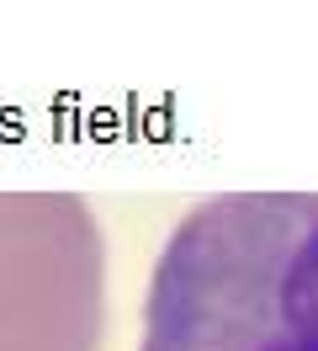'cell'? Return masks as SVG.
Wrapping results in <instances>:
<instances>
[{
	"instance_id": "1",
	"label": "cell",
	"mask_w": 318,
	"mask_h": 351,
	"mask_svg": "<svg viewBox=\"0 0 318 351\" xmlns=\"http://www.w3.org/2000/svg\"><path fill=\"white\" fill-rule=\"evenodd\" d=\"M138 351H318V192H223L170 229Z\"/></svg>"
}]
</instances>
